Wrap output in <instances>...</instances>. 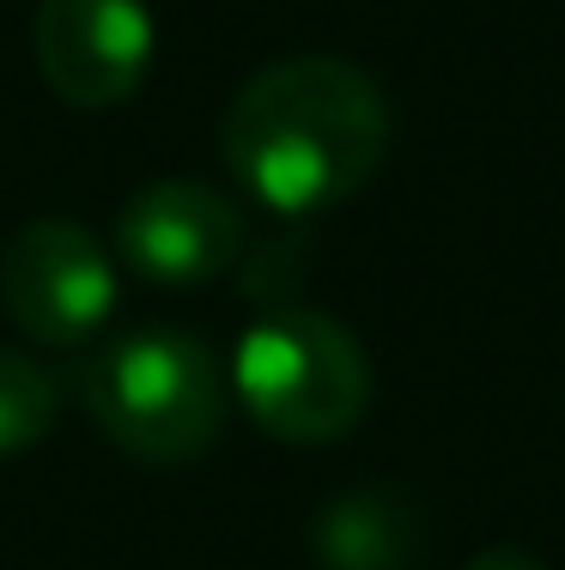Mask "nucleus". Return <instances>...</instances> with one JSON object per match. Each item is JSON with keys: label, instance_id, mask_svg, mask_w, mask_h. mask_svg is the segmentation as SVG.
<instances>
[{"label": "nucleus", "instance_id": "nucleus-1", "mask_svg": "<svg viewBox=\"0 0 565 570\" xmlns=\"http://www.w3.org/2000/svg\"><path fill=\"white\" fill-rule=\"evenodd\" d=\"M232 176L280 219H311L377 176L389 104L366 67L341 56L274 61L232 98L220 128Z\"/></svg>", "mask_w": 565, "mask_h": 570}, {"label": "nucleus", "instance_id": "nucleus-2", "mask_svg": "<svg viewBox=\"0 0 565 570\" xmlns=\"http://www.w3.org/2000/svg\"><path fill=\"white\" fill-rule=\"evenodd\" d=\"M79 395L104 438L134 461L177 468L220 443L225 376L188 328H128L79 371Z\"/></svg>", "mask_w": 565, "mask_h": 570}, {"label": "nucleus", "instance_id": "nucleus-3", "mask_svg": "<svg viewBox=\"0 0 565 570\" xmlns=\"http://www.w3.org/2000/svg\"><path fill=\"white\" fill-rule=\"evenodd\" d=\"M244 413L280 443H334L366 419L371 364L359 341L322 309H267L232 352Z\"/></svg>", "mask_w": 565, "mask_h": 570}, {"label": "nucleus", "instance_id": "nucleus-4", "mask_svg": "<svg viewBox=\"0 0 565 570\" xmlns=\"http://www.w3.org/2000/svg\"><path fill=\"white\" fill-rule=\"evenodd\" d=\"M0 309L37 346H91L116 316L110 249L74 219H31L0 255Z\"/></svg>", "mask_w": 565, "mask_h": 570}, {"label": "nucleus", "instance_id": "nucleus-5", "mask_svg": "<svg viewBox=\"0 0 565 570\" xmlns=\"http://www.w3.org/2000/svg\"><path fill=\"white\" fill-rule=\"evenodd\" d=\"M37 73L74 110H116L158 61V24L146 0H43L31 24Z\"/></svg>", "mask_w": 565, "mask_h": 570}, {"label": "nucleus", "instance_id": "nucleus-6", "mask_svg": "<svg viewBox=\"0 0 565 570\" xmlns=\"http://www.w3.org/2000/svg\"><path fill=\"white\" fill-rule=\"evenodd\" d=\"M244 213L207 183L165 176V183L134 188L116 213V255L134 279L165 285V292H195L220 279L244 255Z\"/></svg>", "mask_w": 565, "mask_h": 570}, {"label": "nucleus", "instance_id": "nucleus-7", "mask_svg": "<svg viewBox=\"0 0 565 570\" xmlns=\"http://www.w3.org/2000/svg\"><path fill=\"white\" fill-rule=\"evenodd\" d=\"M420 552L413 515L389 492L334 498L316 522V559L329 570H408Z\"/></svg>", "mask_w": 565, "mask_h": 570}, {"label": "nucleus", "instance_id": "nucleus-8", "mask_svg": "<svg viewBox=\"0 0 565 570\" xmlns=\"http://www.w3.org/2000/svg\"><path fill=\"white\" fill-rule=\"evenodd\" d=\"M61 413V383L25 352H0V455H25L49 438Z\"/></svg>", "mask_w": 565, "mask_h": 570}, {"label": "nucleus", "instance_id": "nucleus-9", "mask_svg": "<svg viewBox=\"0 0 565 570\" xmlns=\"http://www.w3.org/2000/svg\"><path fill=\"white\" fill-rule=\"evenodd\" d=\"M462 570H547V564L529 559V552H517V547H493V552H480V559H468Z\"/></svg>", "mask_w": 565, "mask_h": 570}]
</instances>
